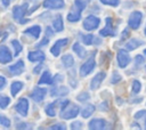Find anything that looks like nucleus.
Listing matches in <instances>:
<instances>
[{
  "mask_svg": "<svg viewBox=\"0 0 146 130\" xmlns=\"http://www.w3.org/2000/svg\"><path fill=\"white\" fill-rule=\"evenodd\" d=\"M27 9H29V3L27 2H24L23 5H19V6H15L13 8V17H14V19L17 21L21 24L27 23L29 19L24 18L25 14L27 13Z\"/></svg>",
  "mask_w": 146,
  "mask_h": 130,
  "instance_id": "f257e3e1",
  "label": "nucleus"
},
{
  "mask_svg": "<svg viewBox=\"0 0 146 130\" xmlns=\"http://www.w3.org/2000/svg\"><path fill=\"white\" fill-rule=\"evenodd\" d=\"M80 112V107L75 104H68L66 107L64 108H60V113H59V116L64 120H71L75 116H78Z\"/></svg>",
  "mask_w": 146,
  "mask_h": 130,
  "instance_id": "f03ea898",
  "label": "nucleus"
},
{
  "mask_svg": "<svg viewBox=\"0 0 146 130\" xmlns=\"http://www.w3.org/2000/svg\"><path fill=\"white\" fill-rule=\"evenodd\" d=\"M95 55H96V52H94L92 56L89 57V58L81 65V67H80V75H81L82 78H83V76H87L88 74H90L91 71L95 68V66H96Z\"/></svg>",
  "mask_w": 146,
  "mask_h": 130,
  "instance_id": "7ed1b4c3",
  "label": "nucleus"
},
{
  "mask_svg": "<svg viewBox=\"0 0 146 130\" xmlns=\"http://www.w3.org/2000/svg\"><path fill=\"white\" fill-rule=\"evenodd\" d=\"M141 19H143V14L139 10H135L130 14L129 18H128V25L132 29V30H137L140 24H141Z\"/></svg>",
  "mask_w": 146,
  "mask_h": 130,
  "instance_id": "20e7f679",
  "label": "nucleus"
},
{
  "mask_svg": "<svg viewBox=\"0 0 146 130\" xmlns=\"http://www.w3.org/2000/svg\"><path fill=\"white\" fill-rule=\"evenodd\" d=\"M116 59H117V65H119L121 68L127 67V66L130 64V62H131L130 55H129L128 51L124 50V49H119V50H117Z\"/></svg>",
  "mask_w": 146,
  "mask_h": 130,
  "instance_id": "39448f33",
  "label": "nucleus"
},
{
  "mask_svg": "<svg viewBox=\"0 0 146 130\" xmlns=\"http://www.w3.org/2000/svg\"><path fill=\"white\" fill-rule=\"evenodd\" d=\"M106 26L99 31V34L102 36H115L116 35V30L113 24V19L111 17H106Z\"/></svg>",
  "mask_w": 146,
  "mask_h": 130,
  "instance_id": "423d86ee",
  "label": "nucleus"
},
{
  "mask_svg": "<svg viewBox=\"0 0 146 130\" xmlns=\"http://www.w3.org/2000/svg\"><path fill=\"white\" fill-rule=\"evenodd\" d=\"M100 24V19L97 16L89 15L84 21H83V29L87 31H94L96 30Z\"/></svg>",
  "mask_w": 146,
  "mask_h": 130,
  "instance_id": "0eeeda50",
  "label": "nucleus"
},
{
  "mask_svg": "<svg viewBox=\"0 0 146 130\" xmlns=\"http://www.w3.org/2000/svg\"><path fill=\"white\" fill-rule=\"evenodd\" d=\"M15 109L16 112L22 115V116H27V112H29V100L25 97H22L18 99V101L15 105Z\"/></svg>",
  "mask_w": 146,
  "mask_h": 130,
  "instance_id": "6e6552de",
  "label": "nucleus"
},
{
  "mask_svg": "<svg viewBox=\"0 0 146 130\" xmlns=\"http://www.w3.org/2000/svg\"><path fill=\"white\" fill-rule=\"evenodd\" d=\"M67 42H68V39H67V38H64V39H59V40H57V41L54 43V46L50 48V52H51V55H52V56H55V57L59 56V54H60L62 49L67 44Z\"/></svg>",
  "mask_w": 146,
  "mask_h": 130,
  "instance_id": "1a4fd4ad",
  "label": "nucleus"
},
{
  "mask_svg": "<svg viewBox=\"0 0 146 130\" xmlns=\"http://www.w3.org/2000/svg\"><path fill=\"white\" fill-rule=\"evenodd\" d=\"M46 94H47L46 88H40V87H36V88H34V89L32 90V92L30 94V97H31V98H32L34 101L40 103V101H42V100H43V98H44Z\"/></svg>",
  "mask_w": 146,
  "mask_h": 130,
  "instance_id": "9d476101",
  "label": "nucleus"
},
{
  "mask_svg": "<svg viewBox=\"0 0 146 130\" xmlns=\"http://www.w3.org/2000/svg\"><path fill=\"white\" fill-rule=\"evenodd\" d=\"M105 78H106V73H105V72H98V73L91 79V81H90V88H91L92 90H97V89L100 87V84L103 83V81H104Z\"/></svg>",
  "mask_w": 146,
  "mask_h": 130,
  "instance_id": "9b49d317",
  "label": "nucleus"
},
{
  "mask_svg": "<svg viewBox=\"0 0 146 130\" xmlns=\"http://www.w3.org/2000/svg\"><path fill=\"white\" fill-rule=\"evenodd\" d=\"M13 56L9 51V48L5 44H1L0 46V63L1 64H7L11 60Z\"/></svg>",
  "mask_w": 146,
  "mask_h": 130,
  "instance_id": "f8f14e48",
  "label": "nucleus"
},
{
  "mask_svg": "<svg viewBox=\"0 0 146 130\" xmlns=\"http://www.w3.org/2000/svg\"><path fill=\"white\" fill-rule=\"evenodd\" d=\"M42 5L47 9H62L65 6V1L64 0H44Z\"/></svg>",
  "mask_w": 146,
  "mask_h": 130,
  "instance_id": "ddd939ff",
  "label": "nucleus"
},
{
  "mask_svg": "<svg viewBox=\"0 0 146 130\" xmlns=\"http://www.w3.org/2000/svg\"><path fill=\"white\" fill-rule=\"evenodd\" d=\"M24 68H25L24 62L22 59H18V62H16L14 65H10L8 70H9V73L11 75H19L24 72Z\"/></svg>",
  "mask_w": 146,
  "mask_h": 130,
  "instance_id": "4468645a",
  "label": "nucleus"
},
{
  "mask_svg": "<svg viewBox=\"0 0 146 130\" xmlns=\"http://www.w3.org/2000/svg\"><path fill=\"white\" fill-rule=\"evenodd\" d=\"M27 58H29V60L32 62V63H34V62L41 63L42 60H44L46 56H44V52H43V51H41V50H34V51H30V52H29Z\"/></svg>",
  "mask_w": 146,
  "mask_h": 130,
  "instance_id": "2eb2a0df",
  "label": "nucleus"
},
{
  "mask_svg": "<svg viewBox=\"0 0 146 130\" xmlns=\"http://www.w3.org/2000/svg\"><path fill=\"white\" fill-rule=\"evenodd\" d=\"M88 128L89 129H92V130L104 129V128H106V121L104 119H94V120H91L89 122Z\"/></svg>",
  "mask_w": 146,
  "mask_h": 130,
  "instance_id": "dca6fc26",
  "label": "nucleus"
},
{
  "mask_svg": "<svg viewBox=\"0 0 146 130\" xmlns=\"http://www.w3.org/2000/svg\"><path fill=\"white\" fill-rule=\"evenodd\" d=\"M70 92L68 88L65 87V86H60V87H55L51 89L50 91V95L52 97H63V96H66L67 94Z\"/></svg>",
  "mask_w": 146,
  "mask_h": 130,
  "instance_id": "f3484780",
  "label": "nucleus"
},
{
  "mask_svg": "<svg viewBox=\"0 0 146 130\" xmlns=\"http://www.w3.org/2000/svg\"><path fill=\"white\" fill-rule=\"evenodd\" d=\"M24 33L31 35V36L34 38V39H38V38L40 36V33H41V27H40L39 25H33V26L26 29V30L24 31Z\"/></svg>",
  "mask_w": 146,
  "mask_h": 130,
  "instance_id": "a211bd4d",
  "label": "nucleus"
},
{
  "mask_svg": "<svg viewBox=\"0 0 146 130\" xmlns=\"http://www.w3.org/2000/svg\"><path fill=\"white\" fill-rule=\"evenodd\" d=\"M143 44H144V41L143 40H139V39H130L129 41H127L125 48L128 50H135V49L139 48Z\"/></svg>",
  "mask_w": 146,
  "mask_h": 130,
  "instance_id": "6ab92c4d",
  "label": "nucleus"
},
{
  "mask_svg": "<svg viewBox=\"0 0 146 130\" xmlns=\"http://www.w3.org/2000/svg\"><path fill=\"white\" fill-rule=\"evenodd\" d=\"M38 83L39 84H51V83H54V78L51 76L49 71H44L42 73V75L40 76Z\"/></svg>",
  "mask_w": 146,
  "mask_h": 130,
  "instance_id": "aec40b11",
  "label": "nucleus"
},
{
  "mask_svg": "<svg viewBox=\"0 0 146 130\" xmlns=\"http://www.w3.org/2000/svg\"><path fill=\"white\" fill-rule=\"evenodd\" d=\"M52 27L57 32H62L64 30V24H63V17L62 15H57L54 21H52Z\"/></svg>",
  "mask_w": 146,
  "mask_h": 130,
  "instance_id": "412c9836",
  "label": "nucleus"
},
{
  "mask_svg": "<svg viewBox=\"0 0 146 130\" xmlns=\"http://www.w3.org/2000/svg\"><path fill=\"white\" fill-rule=\"evenodd\" d=\"M24 84L22 81H14L11 84H10V92L13 96H16L22 89H23Z\"/></svg>",
  "mask_w": 146,
  "mask_h": 130,
  "instance_id": "4be33fe9",
  "label": "nucleus"
},
{
  "mask_svg": "<svg viewBox=\"0 0 146 130\" xmlns=\"http://www.w3.org/2000/svg\"><path fill=\"white\" fill-rule=\"evenodd\" d=\"M94 112H95V106H94L92 104H89V105H86V106L81 109V115H82V117L88 119Z\"/></svg>",
  "mask_w": 146,
  "mask_h": 130,
  "instance_id": "5701e85b",
  "label": "nucleus"
},
{
  "mask_svg": "<svg viewBox=\"0 0 146 130\" xmlns=\"http://www.w3.org/2000/svg\"><path fill=\"white\" fill-rule=\"evenodd\" d=\"M76 10H73V11H70L67 14V21L68 22H78L81 17V10H79L78 8H75Z\"/></svg>",
  "mask_w": 146,
  "mask_h": 130,
  "instance_id": "b1692460",
  "label": "nucleus"
},
{
  "mask_svg": "<svg viewBox=\"0 0 146 130\" xmlns=\"http://www.w3.org/2000/svg\"><path fill=\"white\" fill-rule=\"evenodd\" d=\"M72 50H73L80 58H83V57L86 56V50H84V48H83L79 42H75V43L73 44Z\"/></svg>",
  "mask_w": 146,
  "mask_h": 130,
  "instance_id": "393cba45",
  "label": "nucleus"
},
{
  "mask_svg": "<svg viewBox=\"0 0 146 130\" xmlns=\"http://www.w3.org/2000/svg\"><path fill=\"white\" fill-rule=\"evenodd\" d=\"M62 63H63V65H64L65 67H71V66L74 65V58H73L72 55L66 54V55H64V56L62 57Z\"/></svg>",
  "mask_w": 146,
  "mask_h": 130,
  "instance_id": "a878e982",
  "label": "nucleus"
},
{
  "mask_svg": "<svg viewBox=\"0 0 146 130\" xmlns=\"http://www.w3.org/2000/svg\"><path fill=\"white\" fill-rule=\"evenodd\" d=\"M56 101H54V103H50V104H48L46 107H44V112H46V114L47 115H49V116H55L56 115V111H55V107H56Z\"/></svg>",
  "mask_w": 146,
  "mask_h": 130,
  "instance_id": "bb28decb",
  "label": "nucleus"
},
{
  "mask_svg": "<svg viewBox=\"0 0 146 130\" xmlns=\"http://www.w3.org/2000/svg\"><path fill=\"white\" fill-rule=\"evenodd\" d=\"M81 40H82V42H83L84 44L90 46V44L94 43L95 36H94L91 33H89V34H83V35H81Z\"/></svg>",
  "mask_w": 146,
  "mask_h": 130,
  "instance_id": "cd10ccee",
  "label": "nucleus"
},
{
  "mask_svg": "<svg viewBox=\"0 0 146 130\" xmlns=\"http://www.w3.org/2000/svg\"><path fill=\"white\" fill-rule=\"evenodd\" d=\"M11 44H13V47H14V49H15V56H18V55L22 52V50H23L22 44L19 43L18 40H11Z\"/></svg>",
  "mask_w": 146,
  "mask_h": 130,
  "instance_id": "c85d7f7f",
  "label": "nucleus"
},
{
  "mask_svg": "<svg viewBox=\"0 0 146 130\" xmlns=\"http://www.w3.org/2000/svg\"><path fill=\"white\" fill-rule=\"evenodd\" d=\"M140 89H141V83H140V81L133 80V81H132V86H131V91H132V94L137 95V94L140 91Z\"/></svg>",
  "mask_w": 146,
  "mask_h": 130,
  "instance_id": "c756f323",
  "label": "nucleus"
},
{
  "mask_svg": "<svg viewBox=\"0 0 146 130\" xmlns=\"http://www.w3.org/2000/svg\"><path fill=\"white\" fill-rule=\"evenodd\" d=\"M9 103H10V98L9 97H7L5 95H1L0 96V108L1 109H5L9 105Z\"/></svg>",
  "mask_w": 146,
  "mask_h": 130,
  "instance_id": "7c9ffc66",
  "label": "nucleus"
},
{
  "mask_svg": "<svg viewBox=\"0 0 146 130\" xmlns=\"http://www.w3.org/2000/svg\"><path fill=\"white\" fill-rule=\"evenodd\" d=\"M0 124H1L3 128H9V127H10V120H9L6 115L1 114V115H0Z\"/></svg>",
  "mask_w": 146,
  "mask_h": 130,
  "instance_id": "2f4dec72",
  "label": "nucleus"
},
{
  "mask_svg": "<svg viewBox=\"0 0 146 130\" xmlns=\"http://www.w3.org/2000/svg\"><path fill=\"white\" fill-rule=\"evenodd\" d=\"M90 98V95L87 92V91H83V92H80L78 96H76V99L79 100V101H87L88 99Z\"/></svg>",
  "mask_w": 146,
  "mask_h": 130,
  "instance_id": "473e14b6",
  "label": "nucleus"
},
{
  "mask_svg": "<svg viewBox=\"0 0 146 130\" xmlns=\"http://www.w3.org/2000/svg\"><path fill=\"white\" fill-rule=\"evenodd\" d=\"M74 6H75V8H78L79 10L82 11L86 8V1L84 0H75L74 1Z\"/></svg>",
  "mask_w": 146,
  "mask_h": 130,
  "instance_id": "72a5a7b5",
  "label": "nucleus"
},
{
  "mask_svg": "<svg viewBox=\"0 0 146 130\" xmlns=\"http://www.w3.org/2000/svg\"><path fill=\"white\" fill-rule=\"evenodd\" d=\"M121 79H122V76H121V74H119V72H113V75H112V79H111V82L112 83H117V82H120L121 81Z\"/></svg>",
  "mask_w": 146,
  "mask_h": 130,
  "instance_id": "f704fd0d",
  "label": "nucleus"
},
{
  "mask_svg": "<svg viewBox=\"0 0 146 130\" xmlns=\"http://www.w3.org/2000/svg\"><path fill=\"white\" fill-rule=\"evenodd\" d=\"M102 3L107 5V6H112V7H116L120 2V0H100Z\"/></svg>",
  "mask_w": 146,
  "mask_h": 130,
  "instance_id": "c9c22d12",
  "label": "nucleus"
},
{
  "mask_svg": "<svg viewBox=\"0 0 146 130\" xmlns=\"http://www.w3.org/2000/svg\"><path fill=\"white\" fill-rule=\"evenodd\" d=\"M70 128H71V129H81V128H82V122H80V121H75V122L71 123Z\"/></svg>",
  "mask_w": 146,
  "mask_h": 130,
  "instance_id": "e433bc0d",
  "label": "nucleus"
},
{
  "mask_svg": "<svg viewBox=\"0 0 146 130\" xmlns=\"http://www.w3.org/2000/svg\"><path fill=\"white\" fill-rule=\"evenodd\" d=\"M50 129H51V130H54V129H59V130H65V129H66V127H65L64 124H60V123H57V124H54V125H51V127H50Z\"/></svg>",
  "mask_w": 146,
  "mask_h": 130,
  "instance_id": "4c0bfd02",
  "label": "nucleus"
},
{
  "mask_svg": "<svg viewBox=\"0 0 146 130\" xmlns=\"http://www.w3.org/2000/svg\"><path fill=\"white\" fill-rule=\"evenodd\" d=\"M135 59H136V65H137V66H138V65H141V64L144 63V57L140 56V55H137Z\"/></svg>",
  "mask_w": 146,
  "mask_h": 130,
  "instance_id": "58836bf2",
  "label": "nucleus"
},
{
  "mask_svg": "<svg viewBox=\"0 0 146 130\" xmlns=\"http://www.w3.org/2000/svg\"><path fill=\"white\" fill-rule=\"evenodd\" d=\"M48 41H49V36H48V38H44V39H42V40H41V42L36 44V47H42V46L47 44V43H48Z\"/></svg>",
  "mask_w": 146,
  "mask_h": 130,
  "instance_id": "ea45409f",
  "label": "nucleus"
},
{
  "mask_svg": "<svg viewBox=\"0 0 146 130\" xmlns=\"http://www.w3.org/2000/svg\"><path fill=\"white\" fill-rule=\"evenodd\" d=\"M144 114H146V111L145 109H143V111H139V112H137L136 114H135V119H140Z\"/></svg>",
  "mask_w": 146,
  "mask_h": 130,
  "instance_id": "a19ab883",
  "label": "nucleus"
},
{
  "mask_svg": "<svg viewBox=\"0 0 146 130\" xmlns=\"http://www.w3.org/2000/svg\"><path fill=\"white\" fill-rule=\"evenodd\" d=\"M6 86V78L5 76H0V89H3Z\"/></svg>",
  "mask_w": 146,
  "mask_h": 130,
  "instance_id": "79ce46f5",
  "label": "nucleus"
},
{
  "mask_svg": "<svg viewBox=\"0 0 146 130\" xmlns=\"http://www.w3.org/2000/svg\"><path fill=\"white\" fill-rule=\"evenodd\" d=\"M62 78H63V76H62L60 74H56L55 78H54V82H55V83H57V82H62V81H63Z\"/></svg>",
  "mask_w": 146,
  "mask_h": 130,
  "instance_id": "37998d69",
  "label": "nucleus"
},
{
  "mask_svg": "<svg viewBox=\"0 0 146 130\" xmlns=\"http://www.w3.org/2000/svg\"><path fill=\"white\" fill-rule=\"evenodd\" d=\"M27 128H30L27 125V123H19L16 125V129H27Z\"/></svg>",
  "mask_w": 146,
  "mask_h": 130,
  "instance_id": "c03bdc74",
  "label": "nucleus"
},
{
  "mask_svg": "<svg viewBox=\"0 0 146 130\" xmlns=\"http://www.w3.org/2000/svg\"><path fill=\"white\" fill-rule=\"evenodd\" d=\"M41 67H42V64H39L38 66H35V67H34V70H33V73H34V74H38V73L40 72Z\"/></svg>",
  "mask_w": 146,
  "mask_h": 130,
  "instance_id": "a18cd8bd",
  "label": "nucleus"
},
{
  "mask_svg": "<svg viewBox=\"0 0 146 130\" xmlns=\"http://www.w3.org/2000/svg\"><path fill=\"white\" fill-rule=\"evenodd\" d=\"M11 1H13V0H1V2H2V5H3L5 7L9 6V3H10Z\"/></svg>",
  "mask_w": 146,
  "mask_h": 130,
  "instance_id": "49530a36",
  "label": "nucleus"
},
{
  "mask_svg": "<svg viewBox=\"0 0 146 130\" xmlns=\"http://www.w3.org/2000/svg\"><path fill=\"white\" fill-rule=\"evenodd\" d=\"M127 35H129V31H128V30H124V31L122 32V40H123V39H125V36H127Z\"/></svg>",
  "mask_w": 146,
  "mask_h": 130,
  "instance_id": "de8ad7c7",
  "label": "nucleus"
},
{
  "mask_svg": "<svg viewBox=\"0 0 146 130\" xmlns=\"http://www.w3.org/2000/svg\"><path fill=\"white\" fill-rule=\"evenodd\" d=\"M46 30H47V34H48V36H51V35L54 34V33H52V31L50 30V27H47Z\"/></svg>",
  "mask_w": 146,
  "mask_h": 130,
  "instance_id": "09e8293b",
  "label": "nucleus"
},
{
  "mask_svg": "<svg viewBox=\"0 0 146 130\" xmlns=\"http://www.w3.org/2000/svg\"><path fill=\"white\" fill-rule=\"evenodd\" d=\"M102 105H103V106H105V105H106V103H103ZM102 109H103V111H106V109H107V107H102Z\"/></svg>",
  "mask_w": 146,
  "mask_h": 130,
  "instance_id": "8fccbe9b",
  "label": "nucleus"
},
{
  "mask_svg": "<svg viewBox=\"0 0 146 130\" xmlns=\"http://www.w3.org/2000/svg\"><path fill=\"white\" fill-rule=\"evenodd\" d=\"M144 33H145V35H146V26H145V30H144Z\"/></svg>",
  "mask_w": 146,
  "mask_h": 130,
  "instance_id": "3c124183",
  "label": "nucleus"
},
{
  "mask_svg": "<svg viewBox=\"0 0 146 130\" xmlns=\"http://www.w3.org/2000/svg\"><path fill=\"white\" fill-rule=\"evenodd\" d=\"M144 54H145V56H146V49H145V50H144Z\"/></svg>",
  "mask_w": 146,
  "mask_h": 130,
  "instance_id": "603ef678",
  "label": "nucleus"
},
{
  "mask_svg": "<svg viewBox=\"0 0 146 130\" xmlns=\"http://www.w3.org/2000/svg\"><path fill=\"white\" fill-rule=\"evenodd\" d=\"M145 127H146V119H145Z\"/></svg>",
  "mask_w": 146,
  "mask_h": 130,
  "instance_id": "864d4df0",
  "label": "nucleus"
},
{
  "mask_svg": "<svg viewBox=\"0 0 146 130\" xmlns=\"http://www.w3.org/2000/svg\"><path fill=\"white\" fill-rule=\"evenodd\" d=\"M145 70H146V66H145Z\"/></svg>",
  "mask_w": 146,
  "mask_h": 130,
  "instance_id": "5fc2aeb1",
  "label": "nucleus"
}]
</instances>
